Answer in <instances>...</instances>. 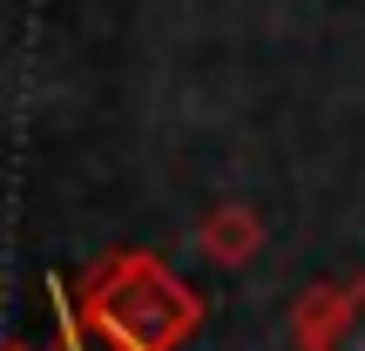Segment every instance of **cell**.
Wrapping results in <instances>:
<instances>
[{"mask_svg":"<svg viewBox=\"0 0 365 351\" xmlns=\"http://www.w3.org/2000/svg\"><path fill=\"white\" fill-rule=\"evenodd\" d=\"M331 351H365V271L345 277V318L331 331Z\"/></svg>","mask_w":365,"mask_h":351,"instance_id":"5b68a950","label":"cell"},{"mask_svg":"<svg viewBox=\"0 0 365 351\" xmlns=\"http://www.w3.org/2000/svg\"><path fill=\"white\" fill-rule=\"evenodd\" d=\"M68 304L88 325V338L115 351H182L203 331V298L156 257V250H102L68 284Z\"/></svg>","mask_w":365,"mask_h":351,"instance_id":"6da1fadb","label":"cell"},{"mask_svg":"<svg viewBox=\"0 0 365 351\" xmlns=\"http://www.w3.org/2000/svg\"><path fill=\"white\" fill-rule=\"evenodd\" d=\"M345 318V284H304L298 298H291V345L298 351H331V331H339Z\"/></svg>","mask_w":365,"mask_h":351,"instance_id":"3957f363","label":"cell"},{"mask_svg":"<svg viewBox=\"0 0 365 351\" xmlns=\"http://www.w3.org/2000/svg\"><path fill=\"white\" fill-rule=\"evenodd\" d=\"M48 298H54V351H115V345L88 338V325L75 318V304H68V284H61V277H48Z\"/></svg>","mask_w":365,"mask_h":351,"instance_id":"277c9868","label":"cell"},{"mask_svg":"<svg viewBox=\"0 0 365 351\" xmlns=\"http://www.w3.org/2000/svg\"><path fill=\"white\" fill-rule=\"evenodd\" d=\"M7 351H48V345H34V338H7Z\"/></svg>","mask_w":365,"mask_h":351,"instance_id":"8992f818","label":"cell"},{"mask_svg":"<svg viewBox=\"0 0 365 351\" xmlns=\"http://www.w3.org/2000/svg\"><path fill=\"white\" fill-rule=\"evenodd\" d=\"M196 250H203L210 263H223V271H244V263L264 250V216H257L250 203H217V209H203V223H196Z\"/></svg>","mask_w":365,"mask_h":351,"instance_id":"7a4b0ae2","label":"cell"}]
</instances>
